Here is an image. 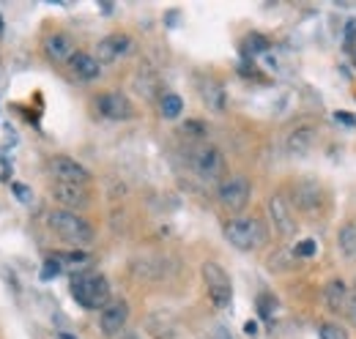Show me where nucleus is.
<instances>
[{
  "label": "nucleus",
  "instance_id": "f257e3e1",
  "mask_svg": "<svg viewBox=\"0 0 356 339\" xmlns=\"http://www.w3.org/2000/svg\"><path fill=\"white\" fill-rule=\"evenodd\" d=\"M47 224H49V230L60 241H66V244H72L77 249L90 247L93 238H96V233H93V227L88 224V219H83L80 213L74 211H66V208H55V211L47 213Z\"/></svg>",
  "mask_w": 356,
  "mask_h": 339
},
{
  "label": "nucleus",
  "instance_id": "f03ea898",
  "mask_svg": "<svg viewBox=\"0 0 356 339\" xmlns=\"http://www.w3.org/2000/svg\"><path fill=\"white\" fill-rule=\"evenodd\" d=\"M225 241L238 252H255L266 244V227L258 216H236L225 224Z\"/></svg>",
  "mask_w": 356,
  "mask_h": 339
},
{
  "label": "nucleus",
  "instance_id": "7ed1b4c3",
  "mask_svg": "<svg viewBox=\"0 0 356 339\" xmlns=\"http://www.w3.org/2000/svg\"><path fill=\"white\" fill-rule=\"evenodd\" d=\"M72 298L83 309H104L110 304V282L102 274H77L72 279Z\"/></svg>",
  "mask_w": 356,
  "mask_h": 339
},
{
  "label": "nucleus",
  "instance_id": "20e7f679",
  "mask_svg": "<svg viewBox=\"0 0 356 339\" xmlns=\"http://www.w3.org/2000/svg\"><path fill=\"white\" fill-rule=\"evenodd\" d=\"M200 271H203L206 293L211 298V304H214L217 309H227V306L233 304V282H230L227 271H225L220 263H214V260H206Z\"/></svg>",
  "mask_w": 356,
  "mask_h": 339
},
{
  "label": "nucleus",
  "instance_id": "39448f33",
  "mask_svg": "<svg viewBox=\"0 0 356 339\" xmlns=\"http://www.w3.org/2000/svg\"><path fill=\"white\" fill-rule=\"evenodd\" d=\"M250 197H252V183L244 178V175H230L225 178L217 189V200L225 211L230 213H241L250 206Z\"/></svg>",
  "mask_w": 356,
  "mask_h": 339
},
{
  "label": "nucleus",
  "instance_id": "423d86ee",
  "mask_svg": "<svg viewBox=\"0 0 356 339\" xmlns=\"http://www.w3.org/2000/svg\"><path fill=\"white\" fill-rule=\"evenodd\" d=\"M291 206L307 216H318L326 206V192L318 181H296L291 189Z\"/></svg>",
  "mask_w": 356,
  "mask_h": 339
},
{
  "label": "nucleus",
  "instance_id": "0eeeda50",
  "mask_svg": "<svg viewBox=\"0 0 356 339\" xmlns=\"http://www.w3.org/2000/svg\"><path fill=\"white\" fill-rule=\"evenodd\" d=\"M192 170H195V175H197L200 181H206V183L220 181L225 172L222 151H220L217 145H203V148H197V151L192 154Z\"/></svg>",
  "mask_w": 356,
  "mask_h": 339
},
{
  "label": "nucleus",
  "instance_id": "6e6552de",
  "mask_svg": "<svg viewBox=\"0 0 356 339\" xmlns=\"http://www.w3.org/2000/svg\"><path fill=\"white\" fill-rule=\"evenodd\" d=\"M127 320H129V304H127L124 298L110 301V304L102 309V315H99V331H102V337L115 339L127 329Z\"/></svg>",
  "mask_w": 356,
  "mask_h": 339
},
{
  "label": "nucleus",
  "instance_id": "1a4fd4ad",
  "mask_svg": "<svg viewBox=\"0 0 356 339\" xmlns=\"http://www.w3.org/2000/svg\"><path fill=\"white\" fill-rule=\"evenodd\" d=\"M49 175L55 178V183H74V186H88L90 172L80 162H74L72 156H52L49 159Z\"/></svg>",
  "mask_w": 356,
  "mask_h": 339
},
{
  "label": "nucleus",
  "instance_id": "9d476101",
  "mask_svg": "<svg viewBox=\"0 0 356 339\" xmlns=\"http://www.w3.org/2000/svg\"><path fill=\"white\" fill-rule=\"evenodd\" d=\"M268 216H271V224L277 227V233L282 238H291L296 233V216H293V206L285 195H271L268 197Z\"/></svg>",
  "mask_w": 356,
  "mask_h": 339
},
{
  "label": "nucleus",
  "instance_id": "9b49d317",
  "mask_svg": "<svg viewBox=\"0 0 356 339\" xmlns=\"http://www.w3.org/2000/svg\"><path fill=\"white\" fill-rule=\"evenodd\" d=\"M96 110H99L104 118H110V121H129L134 115V104L129 101V96L121 93V90L102 93V96L96 99Z\"/></svg>",
  "mask_w": 356,
  "mask_h": 339
},
{
  "label": "nucleus",
  "instance_id": "f8f14e48",
  "mask_svg": "<svg viewBox=\"0 0 356 339\" xmlns=\"http://www.w3.org/2000/svg\"><path fill=\"white\" fill-rule=\"evenodd\" d=\"M315 140H318V126L312 121L296 124V126L285 134V151L291 156H305L312 145H315Z\"/></svg>",
  "mask_w": 356,
  "mask_h": 339
},
{
  "label": "nucleus",
  "instance_id": "ddd939ff",
  "mask_svg": "<svg viewBox=\"0 0 356 339\" xmlns=\"http://www.w3.org/2000/svg\"><path fill=\"white\" fill-rule=\"evenodd\" d=\"M351 306V288L346 279H329L323 288V309L329 315H343Z\"/></svg>",
  "mask_w": 356,
  "mask_h": 339
},
{
  "label": "nucleus",
  "instance_id": "4468645a",
  "mask_svg": "<svg viewBox=\"0 0 356 339\" xmlns=\"http://www.w3.org/2000/svg\"><path fill=\"white\" fill-rule=\"evenodd\" d=\"M52 197H55V203H60V208L74 213L90 203L88 189L86 186H74V183H55L52 186Z\"/></svg>",
  "mask_w": 356,
  "mask_h": 339
},
{
  "label": "nucleus",
  "instance_id": "2eb2a0df",
  "mask_svg": "<svg viewBox=\"0 0 356 339\" xmlns=\"http://www.w3.org/2000/svg\"><path fill=\"white\" fill-rule=\"evenodd\" d=\"M132 52V39L127 33H113L107 39H102L96 47V60L99 63H115L118 58Z\"/></svg>",
  "mask_w": 356,
  "mask_h": 339
},
{
  "label": "nucleus",
  "instance_id": "dca6fc26",
  "mask_svg": "<svg viewBox=\"0 0 356 339\" xmlns=\"http://www.w3.org/2000/svg\"><path fill=\"white\" fill-rule=\"evenodd\" d=\"M69 72H72L77 80H83V83H90V80H96V77L102 74V63L96 60V55H90V52H83V49H77V52L69 58Z\"/></svg>",
  "mask_w": 356,
  "mask_h": 339
},
{
  "label": "nucleus",
  "instance_id": "f3484780",
  "mask_svg": "<svg viewBox=\"0 0 356 339\" xmlns=\"http://www.w3.org/2000/svg\"><path fill=\"white\" fill-rule=\"evenodd\" d=\"M176 317L170 315V312H151L148 315V320H145V331L151 334L154 339H173L176 337Z\"/></svg>",
  "mask_w": 356,
  "mask_h": 339
},
{
  "label": "nucleus",
  "instance_id": "a211bd4d",
  "mask_svg": "<svg viewBox=\"0 0 356 339\" xmlns=\"http://www.w3.org/2000/svg\"><path fill=\"white\" fill-rule=\"evenodd\" d=\"M44 52H47V58L55 60V63H69V58H72L77 49H74L72 36H66V33H52V36L44 39Z\"/></svg>",
  "mask_w": 356,
  "mask_h": 339
},
{
  "label": "nucleus",
  "instance_id": "6ab92c4d",
  "mask_svg": "<svg viewBox=\"0 0 356 339\" xmlns=\"http://www.w3.org/2000/svg\"><path fill=\"white\" fill-rule=\"evenodd\" d=\"M165 271H168V265H165L162 257H137V260H132V274L137 279L156 282V279L165 276Z\"/></svg>",
  "mask_w": 356,
  "mask_h": 339
},
{
  "label": "nucleus",
  "instance_id": "aec40b11",
  "mask_svg": "<svg viewBox=\"0 0 356 339\" xmlns=\"http://www.w3.org/2000/svg\"><path fill=\"white\" fill-rule=\"evenodd\" d=\"M200 99L206 101V107L211 113H225L227 107V96H225V88L217 80H206L200 85Z\"/></svg>",
  "mask_w": 356,
  "mask_h": 339
},
{
  "label": "nucleus",
  "instance_id": "412c9836",
  "mask_svg": "<svg viewBox=\"0 0 356 339\" xmlns=\"http://www.w3.org/2000/svg\"><path fill=\"white\" fill-rule=\"evenodd\" d=\"M134 88H137V93H143L145 99H154V96L159 93V77H156V72L148 69V66H140L137 74H134Z\"/></svg>",
  "mask_w": 356,
  "mask_h": 339
},
{
  "label": "nucleus",
  "instance_id": "4be33fe9",
  "mask_svg": "<svg viewBox=\"0 0 356 339\" xmlns=\"http://www.w3.org/2000/svg\"><path fill=\"white\" fill-rule=\"evenodd\" d=\"M337 247H340V252L346 254V257H356V224H346V227H340V233H337Z\"/></svg>",
  "mask_w": 356,
  "mask_h": 339
},
{
  "label": "nucleus",
  "instance_id": "5701e85b",
  "mask_svg": "<svg viewBox=\"0 0 356 339\" xmlns=\"http://www.w3.org/2000/svg\"><path fill=\"white\" fill-rule=\"evenodd\" d=\"M181 110H184V99L178 96V93H162V99H159V113H162V118H178L181 115Z\"/></svg>",
  "mask_w": 356,
  "mask_h": 339
},
{
  "label": "nucleus",
  "instance_id": "b1692460",
  "mask_svg": "<svg viewBox=\"0 0 356 339\" xmlns=\"http://www.w3.org/2000/svg\"><path fill=\"white\" fill-rule=\"evenodd\" d=\"M318 339H348V331L343 329V323L326 320V323H318Z\"/></svg>",
  "mask_w": 356,
  "mask_h": 339
},
{
  "label": "nucleus",
  "instance_id": "393cba45",
  "mask_svg": "<svg viewBox=\"0 0 356 339\" xmlns=\"http://www.w3.org/2000/svg\"><path fill=\"white\" fill-rule=\"evenodd\" d=\"M268 47V39L266 36H261V33H250L247 39H244V49L250 52V55H258V52H266Z\"/></svg>",
  "mask_w": 356,
  "mask_h": 339
},
{
  "label": "nucleus",
  "instance_id": "a878e982",
  "mask_svg": "<svg viewBox=\"0 0 356 339\" xmlns=\"http://www.w3.org/2000/svg\"><path fill=\"white\" fill-rule=\"evenodd\" d=\"M181 131H184L186 137H195V140H197V137H206V124H203V121H186V124L181 126Z\"/></svg>",
  "mask_w": 356,
  "mask_h": 339
},
{
  "label": "nucleus",
  "instance_id": "bb28decb",
  "mask_svg": "<svg viewBox=\"0 0 356 339\" xmlns=\"http://www.w3.org/2000/svg\"><path fill=\"white\" fill-rule=\"evenodd\" d=\"M293 254H296V257H312V254H315V241H312V238L299 241L296 249H293Z\"/></svg>",
  "mask_w": 356,
  "mask_h": 339
},
{
  "label": "nucleus",
  "instance_id": "cd10ccee",
  "mask_svg": "<svg viewBox=\"0 0 356 339\" xmlns=\"http://www.w3.org/2000/svg\"><path fill=\"white\" fill-rule=\"evenodd\" d=\"M258 306H261V315H264V317H271V309H274V298H271V296H261V298H258Z\"/></svg>",
  "mask_w": 356,
  "mask_h": 339
},
{
  "label": "nucleus",
  "instance_id": "c85d7f7f",
  "mask_svg": "<svg viewBox=\"0 0 356 339\" xmlns=\"http://www.w3.org/2000/svg\"><path fill=\"white\" fill-rule=\"evenodd\" d=\"M58 271H60V265H58L55 260H49V263H47V268H44V279H47V276H55Z\"/></svg>",
  "mask_w": 356,
  "mask_h": 339
},
{
  "label": "nucleus",
  "instance_id": "c756f323",
  "mask_svg": "<svg viewBox=\"0 0 356 339\" xmlns=\"http://www.w3.org/2000/svg\"><path fill=\"white\" fill-rule=\"evenodd\" d=\"M14 192L19 195V200H28V197H31V192H28V189H25L22 183H14Z\"/></svg>",
  "mask_w": 356,
  "mask_h": 339
},
{
  "label": "nucleus",
  "instance_id": "7c9ffc66",
  "mask_svg": "<svg viewBox=\"0 0 356 339\" xmlns=\"http://www.w3.org/2000/svg\"><path fill=\"white\" fill-rule=\"evenodd\" d=\"M348 312H351V320L356 323V285L354 290H351V306H348Z\"/></svg>",
  "mask_w": 356,
  "mask_h": 339
},
{
  "label": "nucleus",
  "instance_id": "2f4dec72",
  "mask_svg": "<svg viewBox=\"0 0 356 339\" xmlns=\"http://www.w3.org/2000/svg\"><path fill=\"white\" fill-rule=\"evenodd\" d=\"M354 36H356V19H351V22H348V31H346V39L351 42Z\"/></svg>",
  "mask_w": 356,
  "mask_h": 339
},
{
  "label": "nucleus",
  "instance_id": "473e14b6",
  "mask_svg": "<svg viewBox=\"0 0 356 339\" xmlns=\"http://www.w3.org/2000/svg\"><path fill=\"white\" fill-rule=\"evenodd\" d=\"M244 329H247V334H255V331H258V326H255V323H247Z\"/></svg>",
  "mask_w": 356,
  "mask_h": 339
},
{
  "label": "nucleus",
  "instance_id": "72a5a7b5",
  "mask_svg": "<svg viewBox=\"0 0 356 339\" xmlns=\"http://www.w3.org/2000/svg\"><path fill=\"white\" fill-rule=\"evenodd\" d=\"M217 339H230V334H227L225 329H220V331H217Z\"/></svg>",
  "mask_w": 356,
  "mask_h": 339
},
{
  "label": "nucleus",
  "instance_id": "f704fd0d",
  "mask_svg": "<svg viewBox=\"0 0 356 339\" xmlns=\"http://www.w3.org/2000/svg\"><path fill=\"white\" fill-rule=\"evenodd\" d=\"M124 339H140V337H137V334H129V337H124Z\"/></svg>",
  "mask_w": 356,
  "mask_h": 339
},
{
  "label": "nucleus",
  "instance_id": "c9c22d12",
  "mask_svg": "<svg viewBox=\"0 0 356 339\" xmlns=\"http://www.w3.org/2000/svg\"><path fill=\"white\" fill-rule=\"evenodd\" d=\"M60 339H72V337H69V334H60Z\"/></svg>",
  "mask_w": 356,
  "mask_h": 339
}]
</instances>
